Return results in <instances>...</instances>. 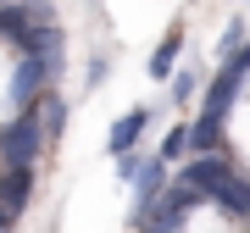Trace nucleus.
I'll use <instances>...</instances> for the list:
<instances>
[{"mask_svg": "<svg viewBox=\"0 0 250 233\" xmlns=\"http://www.w3.org/2000/svg\"><path fill=\"white\" fill-rule=\"evenodd\" d=\"M161 183H167V155H145V167L134 172V200H139V206H145V200H156Z\"/></svg>", "mask_w": 250, "mask_h": 233, "instance_id": "9", "label": "nucleus"}, {"mask_svg": "<svg viewBox=\"0 0 250 233\" xmlns=\"http://www.w3.org/2000/svg\"><path fill=\"white\" fill-rule=\"evenodd\" d=\"M56 78L50 72V61L39 50H22V61H17V78H11V100H17V106H34L39 100V89H45V83Z\"/></svg>", "mask_w": 250, "mask_h": 233, "instance_id": "3", "label": "nucleus"}, {"mask_svg": "<svg viewBox=\"0 0 250 233\" xmlns=\"http://www.w3.org/2000/svg\"><path fill=\"white\" fill-rule=\"evenodd\" d=\"M233 56H239V61H245V67H250V45H239V50H233Z\"/></svg>", "mask_w": 250, "mask_h": 233, "instance_id": "19", "label": "nucleus"}, {"mask_svg": "<svg viewBox=\"0 0 250 233\" xmlns=\"http://www.w3.org/2000/svg\"><path fill=\"white\" fill-rule=\"evenodd\" d=\"M189 150H195V155L223 150V116H217V111H200V122H189Z\"/></svg>", "mask_w": 250, "mask_h": 233, "instance_id": "10", "label": "nucleus"}, {"mask_svg": "<svg viewBox=\"0 0 250 233\" xmlns=\"http://www.w3.org/2000/svg\"><path fill=\"white\" fill-rule=\"evenodd\" d=\"M28 194H34V161H17V167L0 172V206L22 211V206H28Z\"/></svg>", "mask_w": 250, "mask_h": 233, "instance_id": "6", "label": "nucleus"}, {"mask_svg": "<svg viewBox=\"0 0 250 233\" xmlns=\"http://www.w3.org/2000/svg\"><path fill=\"white\" fill-rule=\"evenodd\" d=\"M45 116H39V100L34 106H22L11 122H0V161L17 167V161H39L45 155Z\"/></svg>", "mask_w": 250, "mask_h": 233, "instance_id": "2", "label": "nucleus"}, {"mask_svg": "<svg viewBox=\"0 0 250 233\" xmlns=\"http://www.w3.org/2000/svg\"><path fill=\"white\" fill-rule=\"evenodd\" d=\"M39 116H45V134H50V139H62V128H67V100L56 95L50 83H45V95H39Z\"/></svg>", "mask_w": 250, "mask_h": 233, "instance_id": "12", "label": "nucleus"}, {"mask_svg": "<svg viewBox=\"0 0 250 233\" xmlns=\"http://www.w3.org/2000/svg\"><path fill=\"white\" fill-rule=\"evenodd\" d=\"M100 83H106V56L89 61V72H83V89H100Z\"/></svg>", "mask_w": 250, "mask_h": 233, "instance_id": "17", "label": "nucleus"}, {"mask_svg": "<svg viewBox=\"0 0 250 233\" xmlns=\"http://www.w3.org/2000/svg\"><path fill=\"white\" fill-rule=\"evenodd\" d=\"M167 89H172V106H184V100L200 89V78H195V72H178V78H167Z\"/></svg>", "mask_w": 250, "mask_h": 233, "instance_id": "14", "label": "nucleus"}, {"mask_svg": "<svg viewBox=\"0 0 250 233\" xmlns=\"http://www.w3.org/2000/svg\"><path fill=\"white\" fill-rule=\"evenodd\" d=\"M239 45H245V28H239V22H228V28H223V56H233Z\"/></svg>", "mask_w": 250, "mask_h": 233, "instance_id": "16", "label": "nucleus"}, {"mask_svg": "<svg viewBox=\"0 0 250 233\" xmlns=\"http://www.w3.org/2000/svg\"><path fill=\"white\" fill-rule=\"evenodd\" d=\"M211 200H217L228 216H245V222H250V183L239 178V172H228V178L217 183V194H211Z\"/></svg>", "mask_w": 250, "mask_h": 233, "instance_id": "8", "label": "nucleus"}, {"mask_svg": "<svg viewBox=\"0 0 250 233\" xmlns=\"http://www.w3.org/2000/svg\"><path fill=\"white\" fill-rule=\"evenodd\" d=\"M161 155H167V161H178V155H189V122L167 128V139H161Z\"/></svg>", "mask_w": 250, "mask_h": 233, "instance_id": "13", "label": "nucleus"}, {"mask_svg": "<svg viewBox=\"0 0 250 233\" xmlns=\"http://www.w3.org/2000/svg\"><path fill=\"white\" fill-rule=\"evenodd\" d=\"M228 172H233V167H228V155H223V150H206V155H189V167H184V178L195 183V189H200L206 200H211V194H217V183H223Z\"/></svg>", "mask_w": 250, "mask_h": 233, "instance_id": "5", "label": "nucleus"}, {"mask_svg": "<svg viewBox=\"0 0 250 233\" xmlns=\"http://www.w3.org/2000/svg\"><path fill=\"white\" fill-rule=\"evenodd\" d=\"M145 128H150V111H145V106L123 111V116H117V122H111V134H106V150H111V155H117V150H134Z\"/></svg>", "mask_w": 250, "mask_h": 233, "instance_id": "7", "label": "nucleus"}, {"mask_svg": "<svg viewBox=\"0 0 250 233\" xmlns=\"http://www.w3.org/2000/svg\"><path fill=\"white\" fill-rule=\"evenodd\" d=\"M245 61H239V56H228V61H223V72H217V78H211V89H206V106L200 111H217V116H228V106H233V95H239V83H245Z\"/></svg>", "mask_w": 250, "mask_h": 233, "instance_id": "4", "label": "nucleus"}, {"mask_svg": "<svg viewBox=\"0 0 250 233\" xmlns=\"http://www.w3.org/2000/svg\"><path fill=\"white\" fill-rule=\"evenodd\" d=\"M17 216H22V211H11V206H0V228H17Z\"/></svg>", "mask_w": 250, "mask_h": 233, "instance_id": "18", "label": "nucleus"}, {"mask_svg": "<svg viewBox=\"0 0 250 233\" xmlns=\"http://www.w3.org/2000/svg\"><path fill=\"white\" fill-rule=\"evenodd\" d=\"M200 189L195 183H189V178H178V183H161V194L156 200H145V206H134V216H128V222H134V228H184L189 222V211H195L200 206Z\"/></svg>", "mask_w": 250, "mask_h": 233, "instance_id": "1", "label": "nucleus"}, {"mask_svg": "<svg viewBox=\"0 0 250 233\" xmlns=\"http://www.w3.org/2000/svg\"><path fill=\"white\" fill-rule=\"evenodd\" d=\"M178 50H184V28H167V34H161V45H156V56H150V78L167 83V78H172V61H178Z\"/></svg>", "mask_w": 250, "mask_h": 233, "instance_id": "11", "label": "nucleus"}, {"mask_svg": "<svg viewBox=\"0 0 250 233\" xmlns=\"http://www.w3.org/2000/svg\"><path fill=\"white\" fill-rule=\"evenodd\" d=\"M145 167V155H134V150H117V178L123 183H134V172Z\"/></svg>", "mask_w": 250, "mask_h": 233, "instance_id": "15", "label": "nucleus"}]
</instances>
